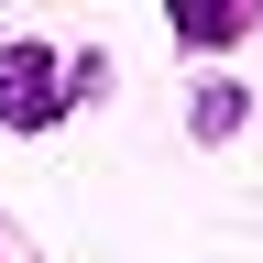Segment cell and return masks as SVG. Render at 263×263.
<instances>
[{
    "label": "cell",
    "mask_w": 263,
    "mask_h": 263,
    "mask_svg": "<svg viewBox=\"0 0 263 263\" xmlns=\"http://www.w3.org/2000/svg\"><path fill=\"white\" fill-rule=\"evenodd\" d=\"M66 99H77V66H66V55H44V44H0V121L44 132Z\"/></svg>",
    "instance_id": "cell-1"
},
{
    "label": "cell",
    "mask_w": 263,
    "mask_h": 263,
    "mask_svg": "<svg viewBox=\"0 0 263 263\" xmlns=\"http://www.w3.org/2000/svg\"><path fill=\"white\" fill-rule=\"evenodd\" d=\"M241 22H252V11H176V33H197V44H230Z\"/></svg>",
    "instance_id": "cell-2"
},
{
    "label": "cell",
    "mask_w": 263,
    "mask_h": 263,
    "mask_svg": "<svg viewBox=\"0 0 263 263\" xmlns=\"http://www.w3.org/2000/svg\"><path fill=\"white\" fill-rule=\"evenodd\" d=\"M230 121H241V88H230V77H219L209 99H197V132H230Z\"/></svg>",
    "instance_id": "cell-3"
}]
</instances>
